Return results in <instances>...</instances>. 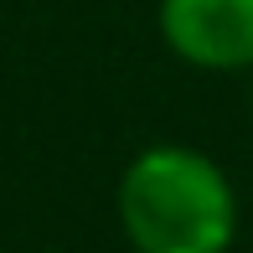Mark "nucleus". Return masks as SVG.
Masks as SVG:
<instances>
[{
	"label": "nucleus",
	"mask_w": 253,
	"mask_h": 253,
	"mask_svg": "<svg viewBox=\"0 0 253 253\" xmlns=\"http://www.w3.org/2000/svg\"><path fill=\"white\" fill-rule=\"evenodd\" d=\"M119 227L134 253H227L238 197L212 155L150 145L119 176Z\"/></svg>",
	"instance_id": "obj_1"
},
{
	"label": "nucleus",
	"mask_w": 253,
	"mask_h": 253,
	"mask_svg": "<svg viewBox=\"0 0 253 253\" xmlns=\"http://www.w3.org/2000/svg\"><path fill=\"white\" fill-rule=\"evenodd\" d=\"M160 37L191 67H253V0H160Z\"/></svg>",
	"instance_id": "obj_2"
}]
</instances>
